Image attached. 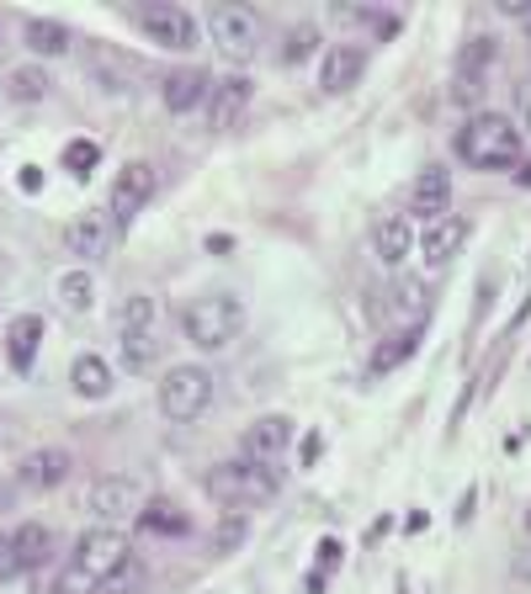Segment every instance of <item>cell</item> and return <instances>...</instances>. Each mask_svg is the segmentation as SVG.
I'll return each mask as SVG.
<instances>
[{
    "instance_id": "cell-12",
    "label": "cell",
    "mask_w": 531,
    "mask_h": 594,
    "mask_svg": "<svg viewBox=\"0 0 531 594\" xmlns=\"http://www.w3.org/2000/svg\"><path fill=\"white\" fill-rule=\"evenodd\" d=\"M74 473V462L64 446H43V452H27L22 462H17V483L22 489H32V494H49V489H64Z\"/></svg>"
},
{
    "instance_id": "cell-30",
    "label": "cell",
    "mask_w": 531,
    "mask_h": 594,
    "mask_svg": "<svg viewBox=\"0 0 531 594\" xmlns=\"http://www.w3.org/2000/svg\"><path fill=\"white\" fill-rule=\"evenodd\" d=\"M11 91H17V101L32 107V101H43V95H49V74L38 70V64H27V70L11 74Z\"/></svg>"
},
{
    "instance_id": "cell-18",
    "label": "cell",
    "mask_w": 531,
    "mask_h": 594,
    "mask_svg": "<svg viewBox=\"0 0 531 594\" xmlns=\"http://www.w3.org/2000/svg\"><path fill=\"white\" fill-rule=\"evenodd\" d=\"M38 340H43V319L38 313H22V319H11V330H6V361H11V372H32V361H38Z\"/></svg>"
},
{
    "instance_id": "cell-40",
    "label": "cell",
    "mask_w": 531,
    "mask_h": 594,
    "mask_svg": "<svg viewBox=\"0 0 531 594\" xmlns=\"http://www.w3.org/2000/svg\"><path fill=\"white\" fill-rule=\"evenodd\" d=\"M515 573H521V578H531V563H515Z\"/></svg>"
},
{
    "instance_id": "cell-28",
    "label": "cell",
    "mask_w": 531,
    "mask_h": 594,
    "mask_svg": "<svg viewBox=\"0 0 531 594\" xmlns=\"http://www.w3.org/2000/svg\"><path fill=\"white\" fill-rule=\"evenodd\" d=\"M154 356H160L154 334H122V366H128V372H149Z\"/></svg>"
},
{
    "instance_id": "cell-31",
    "label": "cell",
    "mask_w": 531,
    "mask_h": 594,
    "mask_svg": "<svg viewBox=\"0 0 531 594\" xmlns=\"http://www.w3.org/2000/svg\"><path fill=\"white\" fill-rule=\"evenodd\" d=\"M97 143L91 139H74V143H64V170H70V175H91V170H97Z\"/></svg>"
},
{
    "instance_id": "cell-6",
    "label": "cell",
    "mask_w": 531,
    "mask_h": 594,
    "mask_svg": "<svg viewBox=\"0 0 531 594\" xmlns=\"http://www.w3.org/2000/svg\"><path fill=\"white\" fill-rule=\"evenodd\" d=\"M208 32H213V48L223 59H234L244 64L256 43H261V22H256V11H244V6H213L208 11Z\"/></svg>"
},
{
    "instance_id": "cell-17",
    "label": "cell",
    "mask_w": 531,
    "mask_h": 594,
    "mask_svg": "<svg viewBox=\"0 0 531 594\" xmlns=\"http://www.w3.org/2000/svg\"><path fill=\"white\" fill-rule=\"evenodd\" d=\"M462 244H468V218L441 213L435 223H425V234H420V255H425V265H447V261H458Z\"/></svg>"
},
{
    "instance_id": "cell-38",
    "label": "cell",
    "mask_w": 531,
    "mask_h": 594,
    "mask_svg": "<svg viewBox=\"0 0 531 594\" xmlns=\"http://www.w3.org/2000/svg\"><path fill=\"white\" fill-rule=\"evenodd\" d=\"M6 510H11V489L0 483V515H6Z\"/></svg>"
},
{
    "instance_id": "cell-39",
    "label": "cell",
    "mask_w": 531,
    "mask_h": 594,
    "mask_svg": "<svg viewBox=\"0 0 531 594\" xmlns=\"http://www.w3.org/2000/svg\"><path fill=\"white\" fill-rule=\"evenodd\" d=\"M515 181H521V187L531 191V165H521V175H515Z\"/></svg>"
},
{
    "instance_id": "cell-33",
    "label": "cell",
    "mask_w": 531,
    "mask_h": 594,
    "mask_svg": "<svg viewBox=\"0 0 531 594\" xmlns=\"http://www.w3.org/2000/svg\"><path fill=\"white\" fill-rule=\"evenodd\" d=\"M53 594H101V584H91L86 573H74L70 563H64V573L53 578Z\"/></svg>"
},
{
    "instance_id": "cell-19",
    "label": "cell",
    "mask_w": 531,
    "mask_h": 594,
    "mask_svg": "<svg viewBox=\"0 0 531 594\" xmlns=\"http://www.w3.org/2000/svg\"><path fill=\"white\" fill-rule=\"evenodd\" d=\"M6 542H11V552H17V563H22L27 573H32V568H43V563H49L53 552H59V536H53L49 525H17V531H11Z\"/></svg>"
},
{
    "instance_id": "cell-5",
    "label": "cell",
    "mask_w": 531,
    "mask_h": 594,
    "mask_svg": "<svg viewBox=\"0 0 531 594\" xmlns=\"http://www.w3.org/2000/svg\"><path fill=\"white\" fill-rule=\"evenodd\" d=\"M128 557H133V542L122 536L118 525H91V531H80V536H74L70 568L86 573L91 584H107V578H112Z\"/></svg>"
},
{
    "instance_id": "cell-9",
    "label": "cell",
    "mask_w": 531,
    "mask_h": 594,
    "mask_svg": "<svg viewBox=\"0 0 531 594\" xmlns=\"http://www.w3.org/2000/svg\"><path fill=\"white\" fill-rule=\"evenodd\" d=\"M86 510L97 515V525H118L122 515H139L144 510V489L133 477H97L91 494H86Z\"/></svg>"
},
{
    "instance_id": "cell-23",
    "label": "cell",
    "mask_w": 531,
    "mask_h": 594,
    "mask_svg": "<svg viewBox=\"0 0 531 594\" xmlns=\"http://www.w3.org/2000/svg\"><path fill=\"white\" fill-rule=\"evenodd\" d=\"M139 525H144V531H160V536H187V531H192L187 510L176 500H166V494H154V500L139 510Z\"/></svg>"
},
{
    "instance_id": "cell-29",
    "label": "cell",
    "mask_w": 531,
    "mask_h": 594,
    "mask_svg": "<svg viewBox=\"0 0 531 594\" xmlns=\"http://www.w3.org/2000/svg\"><path fill=\"white\" fill-rule=\"evenodd\" d=\"M244 536H250V521H244L240 510H229V515L218 521V531H213V552L218 557H229L234 547H244Z\"/></svg>"
},
{
    "instance_id": "cell-2",
    "label": "cell",
    "mask_w": 531,
    "mask_h": 594,
    "mask_svg": "<svg viewBox=\"0 0 531 594\" xmlns=\"http://www.w3.org/2000/svg\"><path fill=\"white\" fill-rule=\"evenodd\" d=\"M181 330L192 345L202 351H223L234 334L244 330V303L234 292H208V298H192L187 309H181Z\"/></svg>"
},
{
    "instance_id": "cell-22",
    "label": "cell",
    "mask_w": 531,
    "mask_h": 594,
    "mask_svg": "<svg viewBox=\"0 0 531 594\" xmlns=\"http://www.w3.org/2000/svg\"><path fill=\"white\" fill-rule=\"evenodd\" d=\"M494 70V38H468L458 53V95H473V85H479L483 74Z\"/></svg>"
},
{
    "instance_id": "cell-41",
    "label": "cell",
    "mask_w": 531,
    "mask_h": 594,
    "mask_svg": "<svg viewBox=\"0 0 531 594\" xmlns=\"http://www.w3.org/2000/svg\"><path fill=\"white\" fill-rule=\"evenodd\" d=\"M527 531H531V515H527Z\"/></svg>"
},
{
    "instance_id": "cell-14",
    "label": "cell",
    "mask_w": 531,
    "mask_h": 594,
    "mask_svg": "<svg viewBox=\"0 0 531 594\" xmlns=\"http://www.w3.org/2000/svg\"><path fill=\"white\" fill-rule=\"evenodd\" d=\"M250 95H256L250 74H229L223 85H213V95H208V122H213V133L240 128V118L250 112Z\"/></svg>"
},
{
    "instance_id": "cell-34",
    "label": "cell",
    "mask_w": 531,
    "mask_h": 594,
    "mask_svg": "<svg viewBox=\"0 0 531 594\" xmlns=\"http://www.w3.org/2000/svg\"><path fill=\"white\" fill-rule=\"evenodd\" d=\"M0 594H38V584H32L27 568H11V573H0Z\"/></svg>"
},
{
    "instance_id": "cell-13",
    "label": "cell",
    "mask_w": 531,
    "mask_h": 594,
    "mask_svg": "<svg viewBox=\"0 0 531 594\" xmlns=\"http://www.w3.org/2000/svg\"><path fill=\"white\" fill-rule=\"evenodd\" d=\"M64 250L74 261H107L112 250V218L107 213H80L64 223Z\"/></svg>"
},
{
    "instance_id": "cell-37",
    "label": "cell",
    "mask_w": 531,
    "mask_h": 594,
    "mask_svg": "<svg viewBox=\"0 0 531 594\" xmlns=\"http://www.w3.org/2000/svg\"><path fill=\"white\" fill-rule=\"evenodd\" d=\"M505 17H531V0H500Z\"/></svg>"
},
{
    "instance_id": "cell-25",
    "label": "cell",
    "mask_w": 531,
    "mask_h": 594,
    "mask_svg": "<svg viewBox=\"0 0 531 594\" xmlns=\"http://www.w3.org/2000/svg\"><path fill=\"white\" fill-rule=\"evenodd\" d=\"M70 382H74L80 399H107V393H112V366L101 356H80L70 366Z\"/></svg>"
},
{
    "instance_id": "cell-24",
    "label": "cell",
    "mask_w": 531,
    "mask_h": 594,
    "mask_svg": "<svg viewBox=\"0 0 531 594\" xmlns=\"http://www.w3.org/2000/svg\"><path fill=\"white\" fill-rule=\"evenodd\" d=\"M160 319H166V303L139 292V298H128V303L118 309V330L122 334H154L160 330Z\"/></svg>"
},
{
    "instance_id": "cell-26",
    "label": "cell",
    "mask_w": 531,
    "mask_h": 594,
    "mask_svg": "<svg viewBox=\"0 0 531 594\" xmlns=\"http://www.w3.org/2000/svg\"><path fill=\"white\" fill-rule=\"evenodd\" d=\"M27 48H38L43 59H53V53L70 48V27L53 22V17H32V22H27Z\"/></svg>"
},
{
    "instance_id": "cell-35",
    "label": "cell",
    "mask_w": 531,
    "mask_h": 594,
    "mask_svg": "<svg viewBox=\"0 0 531 594\" xmlns=\"http://www.w3.org/2000/svg\"><path fill=\"white\" fill-rule=\"evenodd\" d=\"M314 27H298V32H292L288 38V64H298V59H303V53H309V48H314Z\"/></svg>"
},
{
    "instance_id": "cell-11",
    "label": "cell",
    "mask_w": 531,
    "mask_h": 594,
    "mask_svg": "<svg viewBox=\"0 0 531 594\" xmlns=\"http://www.w3.org/2000/svg\"><path fill=\"white\" fill-rule=\"evenodd\" d=\"M208 95H213V74L202 70V64H181V70H170L166 80H160V101H166V112H176V118L208 107Z\"/></svg>"
},
{
    "instance_id": "cell-8",
    "label": "cell",
    "mask_w": 531,
    "mask_h": 594,
    "mask_svg": "<svg viewBox=\"0 0 531 594\" xmlns=\"http://www.w3.org/2000/svg\"><path fill=\"white\" fill-rule=\"evenodd\" d=\"M288 446H292V420H282V414H261V420L240 435V456L256 462V467H266V473H277V462L288 456Z\"/></svg>"
},
{
    "instance_id": "cell-4",
    "label": "cell",
    "mask_w": 531,
    "mask_h": 594,
    "mask_svg": "<svg viewBox=\"0 0 531 594\" xmlns=\"http://www.w3.org/2000/svg\"><path fill=\"white\" fill-rule=\"evenodd\" d=\"M208 494H213L223 510L271 504V500H277V473H266V467H256V462L234 456V462H218V467H208Z\"/></svg>"
},
{
    "instance_id": "cell-3",
    "label": "cell",
    "mask_w": 531,
    "mask_h": 594,
    "mask_svg": "<svg viewBox=\"0 0 531 594\" xmlns=\"http://www.w3.org/2000/svg\"><path fill=\"white\" fill-rule=\"evenodd\" d=\"M213 393H218L213 372H208V366H192V361L170 366L166 377H160V409H166V420H176V425L202 420V414L213 409Z\"/></svg>"
},
{
    "instance_id": "cell-7",
    "label": "cell",
    "mask_w": 531,
    "mask_h": 594,
    "mask_svg": "<svg viewBox=\"0 0 531 594\" xmlns=\"http://www.w3.org/2000/svg\"><path fill=\"white\" fill-rule=\"evenodd\" d=\"M139 27L149 32V43L166 48V53H192L202 43V27H197V17L187 6H144Z\"/></svg>"
},
{
    "instance_id": "cell-16",
    "label": "cell",
    "mask_w": 531,
    "mask_h": 594,
    "mask_svg": "<svg viewBox=\"0 0 531 594\" xmlns=\"http://www.w3.org/2000/svg\"><path fill=\"white\" fill-rule=\"evenodd\" d=\"M447 202H452V175L441 165H425L420 175H414L410 197H404V208H410V218H425V223H435V218L447 213Z\"/></svg>"
},
{
    "instance_id": "cell-15",
    "label": "cell",
    "mask_w": 531,
    "mask_h": 594,
    "mask_svg": "<svg viewBox=\"0 0 531 594\" xmlns=\"http://www.w3.org/2000/svg\"><path fill=\"white\" fill-rule=\"evenodd\" d=\"M362 70H367V48H357V43L324 48V59H319V91H330V95L351 91V85L362 80Z\"/></svg>"
},
{
    "instance_id": "cell-27",
    "label": "cell",
    "mask_w": 531,
    "mask_h": 594,
    "mask_svg": "<svg viewBox=\"0 0 531 594\" xmlns=\"http://www.w3.org/2000/svg\"><path fill=\"white\" fill-rule=\"evenodd\" d=\"M59 303L70 313H91V303H97V282L86 276V271H64L59 276Z\"/></svg>"
},
{
    "instance_id": "cell-21",
    "label": "cell",
    "mask_w": 531,
    "mask_h": 594,
    "mask_svg": "<svg viewBox=\"0 0 531 594\" xmlns=\"http://www.w3.org/2000/svg\"><path fill=\"white\" fill-rule=\"evenodd\" d=\"M372 250H378V261L383 265H404V255L414 250L410 218H383V223L372 229Z\"/></svg>"
},
{
    "instance_id": "cell-1",
    "label": "cell",
    "mask_w": 531,
    "mask_h": 594,
    "mask_svg": "<svg viewBox=\"0 0 531 594\" xmlns=\"http://www.w3.org/2000/svg\"><path fill=\"white\" fill-rule=\"evenodd\" d=\"M458 154L473 170H510L521 165V128L505 112H473L458 133Z\"/></svg>"
},
{
    "instance_id": "cell-32",
    "label": "cell",
    "mask_w": 531,
    "mask_h": 594,
    "mask_svg": "<svg viewBox=\"0 0 531 594\" xmlns=\"http://www.w3.org/2000/svg\"><path fill=\"white\" fill-rule=\"evenodd\" d=\"M139 584H144V563H139V557H128V563L101 584V594H128V590H139Z\"/></svg>"
},
{
    "instance_id": "cell-36",
    "label": "cell",
    "mask_w": 531,
    "mask_h": 594,
    "mask_svg": "<svg viewBox=\"0 0 531 594\" xmlns=\"http://www.w3.org/2000/svg\"><path fill=\"white\" fill-rule=\"evenodd\" d=\"M319 456H324V435H309V441H303V467L319 462Z\"/></svg>"
},
{
    "instance_id": "cell-20",
    "label": "cell",
    "mask_w": 531,
    "mask_h": 594,
    "mask_svg": "<svg viewBox=\"0 0 531 594\" xmlns=\"http://www.w3.org/2000/svg\"><path fill=\"white\" fill-rule=\"evenodd\" d=\"M414 345H420V330H404V334H383L378 345H372V356H367V377H388L393 366H404L414 356Z\"/></svg>"
},
{
    "instance_id": "cell-10",
    "label": "cell",
    "mask_w": 531,
    "mask_h": 594,
    "mask_svg": "<svg viewBox=\"0 0 531 594\" xmlns=\"http://www.w3.org/2000/svg\"><path fill=\"white\" fill-rule=\"evenodd\" d=\"M149 197H154V170L144 160H133V165H122L112 175V202H107V213L112 223H133V218L149 208Z\"/></svg>"
}]
</instances>
